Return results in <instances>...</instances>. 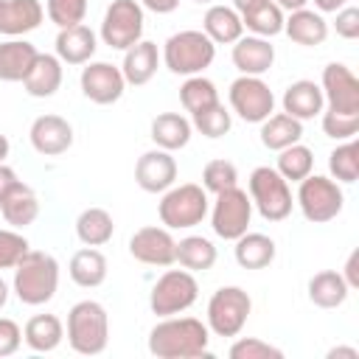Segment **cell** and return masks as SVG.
<instances>
[{
	"label": "cell",
	"mask_w": 359,
	"mask_h": 359,
	"mask_svg": "<svg viewBox=\"0 0 359 359\" xmlns=\"http://www.w3.org/2000/svg\"><path fill=\"white\" fill-rule=\"evenodd\" d=\"M210 328L196 317H160L149 331V353L157 359H199L208 353Z\"/></svg>",
	"instance_id": "obj_1"
},
{
	"label": "cell",
	"mask_w": 359,
	"mask_h": 359,
	"mask_svg": "<svg viewBox=\"0 0 359 359\" xmlns=\"http://www.w3.org/2000/svg\"><path fill=\"white\" fill-rule=\"evenodd\" d=\"M11 289L25 306H45L59 289V261L50 252L28 250L14 266Z\"/></svg>",
	"instance_id": "obj_2"
},
{
	"label": "cell",
	"mask_w": 359,
	"mask_h": 359,
	"mask_svg": "<svg viewBox=\"0 0 359 359\" xmlns=\"http://www.w3.org/2000/svg\"><path fill=\"white\" fill-rule=\"evenodd\" d=\"M109 342V314L98 300H79L67 311V345L81 356H98Z\"/></svg>",
	"instance_id": "obj_3"
},
{
	"label": "cell",
	"mask_w": 359,
	"mask_h": 359,
	"mask_svg": "<svg viewBox=\"0 0 359 359\" xmlns=\"http://www.w3.org/2000/svg\"><path fill=\"white\" fill-rule=\"evenodd\" d=\"M160 59L174 76H199L205 67L213 65L216 45L205 31L185 28L165 39Z\"/></svg>",
	"instance_id": "obj_4"
},
{
	"label": "cell",
	"mask_w": 359,
	"mask_h": 359,
	"mask_svg": "<svg viewBox=\"0 0 359 359\" xmlns=\"http://www.w3.org/2000/svg\"><path fill=\"white\" fill-rule=\"evenodd\" d=\"M210 210V199L208 191L196 182H182V185H171L168 191H163V199L157 202V216L168 230H188L205 222Z\"/></svg>",
	"instance_id": "obj_5"
},
{
	"label": "cell",
	"mask_w": 359,
	"mask_h": 359,
	"mask_svg": "<svg viewBox=\"0 0 359 359\" xmlns=\"http://www.w3.org/2000/svg\"><path fill=\"white\" fill-rule=\"evenodd\" d=\"M247 188H250L252 208L261 213V219H266V222H283L292 213V205H294L292 188L278 174V168H272V165L252 168V174L247 180Z\"/></svg>",
	"instance_id": "obj_6"
},
{
	"label": "cell",
	"mask_w": 359,
	"mask_h": 359,
	"mask_svg": "<svg viewBox=\"0 0 359 359\" xmlns=\"http://www.w3.org/2000/svg\"><path fill=\"white\" fill-rule=\"evenodd\" d=\"M297 208L306 222L311 224H325L342 213L345 194L337 180L323 177V174H309L297 182Z\"/></svg>",
	"instance_id": "obj_7"
},
{
	"label": "cell",
	"mask_w": 359,
	"mask_h": 359,
	"mask_svg": "<svg viewBox=\"0 0 359 359\" xmlns=\"http://www.w3.org/2000/svg\"><path fill=\"white\" fill-rule=\"evenodd\" d=\"M199 297V283L194 278V272L188 269H165L151 292H149V309L157 317H174L188 311Z\"/></svg>",
	"instance_id": "obj_8"
},
{
	"label": "cell",
	"mask_w": 359,
	"mask_h": 359,
	"mask_svg": "<svg viewBox=\"0 0 359 359\" xmlns=\"http://www.w3.org/2000/svg\"><path fill=\"white\" fill-rule=\"evenodd\" d=\"M252 311V300L241 286H219L208 300V328L216 337H238Z\"/></svg>",
	"instance_id": "obj_9"
},
{
	"label": "cell",
	"mask_w": 359,
	"mask_h": 359,
	"mask_svg": "<svg viewBox=\"0 0 359 359\" xmlns=\"http://www.w3.org/2000/svg\"><path fill=\"white\" fill-rule=\"evenodd\" d=\"M143 6L137 0H112L101 20V39L112 50H126L143 39Z\"/></svg>",
	"instance_id": "obj_10"
},
{
	"label": "cell",
	"mask_w": 359,
	"mask_h": 359,
	"mask_svg": "<svg viewBox=\"0 0 359 359\" xmlns=\"http://www.w3.org/2000/svg\"><path fill=\"white\" fill-rule=\"evenodd\" d=\"M210 213V227L219 238L224 241H236L238 236H244L250 230V222H252V199L247 191H241L238 185L216 194V202L213 208L208 210Z\"/></svg>",
	"instance_id": "obj_11"
},
{
	"label": "cell",
	"mask_w": 359,
	"mask_h": 359,
	"mask_svg": "<svg viewBox=\"0 0 359 359\" xmlns=\"http://www.w3.org/2000/svg\"><path fill=\"white\" fill-rule=\"evenodd\" d=\"M230 109L247 121V123H261L275 112V93L261 76H238L230 84Z\"/></svg>",
	"instance_id": "obj_12"
},
{
	"label": "cell",
	"mask_w": 359,
	"mask_h": 359,
	"mask_svg": "<svg viewBox=\"0 0 359 359\" xmlns=\"http://www.w3.org/2000/svg\"><path fill=\"white\" fill-rule=\"evenodd\" d=\"M323 101L328 112L337 115H359V79L351 73L348 65L342 62H328L323 67L320 79Z\"/></svg>",
	"instance_id": "obj_13"
},
{
	"label": "cell",
	"mask_w": 359,
	"mask_h": 359,
	"mask_svg": "<svg viewBox=\"0 0 359 359\" xmlns=\"http://www.w3.org/2000/svg\"><path fill=\"white\" fill-rule=\"evenodd\" d=\"M79 84H81L84 98H90L98 107H109V104L121 101V95L126 90V79H123L118 65H112V62H93V59L81 67Z\"/></svg>",
	"instance_id": "obj_14"
},
{
	"label": "cell",
	"mask_w": 359,
	"mask_h": 359,
	"mask_svg": "<svg viewBox=\"0 0 359 359\" xmlns=\"http://www.w3.org/2000/svg\"><path fill=\"white\" fill-rule=\"evenodd\" d=\"M129 255L146 266H171L177 255V241L168 227H140L129 238Z\"/></svg>",
	"instance_id": "obj_15"
},
{
	"label": "cell",
	"mask_w": 359,
	"mask_h": 359,
	"mask_svg": "<svg viewBox=\"0 0 359 359\" xmlns=\"http://www.w3.org/2000/svg\"><path fill=\"white\" fill-rule=\"evenodd\" d=\"M28 140H31L36 154L59 157V154H65L73 146V126H70L67 118L48 112V115L34 118V123L28 129Z\"/></svg>",
	"instance_id": "obj_16"
},
{
	"label": "cell",
	"mask_w": 359,
	"mask_h": 359,
	"mask_svg": "<svg viewBox=\"0 0 359 359\" xmlns=\"http://www.w3.org/2000/svg\"><path fill=\"white\" fill-rule=\"evenodd\" d=\"M135 182L146 194H163L177 182V160L165 149L143 151L135 163Z\"/></svg>",
	"instance_id": "obj_17"
},
{
	"label": "cell",
	"mask_w": 359,
	"mask_h": 359,
	"mask_svg": "<svg viewBox=\"0 0 359 359\" xmlns=\"http://www.w3.org/2000/svg\"><path fill=\"white\" fill-rule=\"evenodd\" d=\"M233 65L241 76H264L275 65V45L264 36H238L233 42Z\"/></svg>",
	"instance_id": "obj_18"
},
{
	"label": "cell",
	"mask_w": 359,
	"mask_h": 359,
	"mask_svg": "<svg viewBox=\"0 0 359 359\" xmlns=\"http://www.w3.org/2000/svg\"><path fill=\"white\" fill-rule=\"evenodd\" d=\"M53 48L62 65H87L98 50V36L90 25L79 22L70 28H59Z\"/></svg>",
	"instance_id": "obj_19"
},
{
	"label": "cell",
	"mask_w": 359,
	"mask_h": 359,
	"mask_svg": "<svg viewBox=\"0 0 359 359\" xmlns=\"http://www.w3.org/2000/svg\"><path fill=\"white\" fill-rule=\"evenodd\" d=\"M45 20V8L39 0H0V34L25 36L36 31Z\"/></svg>",
	"instance_id": "obj_20"
},
{
	"label": "cell",
	"mask_w": 359,
	"mask_h": 359,
	"mask_svg": "<svg viewBox=\"0 0 359 359\" xmlns=\"http://www.w3.org/2000/svg\"><path fill=\"white\" fill-rule=\"evenodd\" d=\"M283 112L297 118V121H311L317 118L323 109H325V101H323V90L317 81L311 79H297L292 81L286 90H283Z\"/></svg>",
	"instance_id": "obj_21"
},
{
	"label": "cell",
	"mask_w": 359,
	"mask_h": 359,
	"mask_svg": "<svg viewBox=\"0 0 359 359\" xmlns=\"http://www.w3.org/2000/svg\"><path fill=\"white\" fill-rule=\"evenodd\" d=\"M283 34L294 45L314 48L328 39V22L314 8H297V11H289V17H283Z\"/></svg>",
	"instance_id": "obj_22"
},
{
	"label": "cell",
	"mask_w": 359,
	"mask_h": 359,
	"mask_svg": "<svg viewBox=\"0 0 359 359\" xmlns=\"http://www.w3.org/2000/svg\"><path fill=\"white\" fill-rule=\"evenodd\" d=\"M157 67H160V50H157L154 42L140 39V42H135L132 48L123 50L121 73H123L126 84H132V87H143V84H149V81L154 79Z\"/></svg>",
	"instance_id": "obj_23"
},
{
	"label": "cell",
	"mask_w": 359,
	"mask_h": 359,
	"mask_svg": "<svg viewBox=\"0 0 359 359\" xmlns=\"http://www.w3.org/2000/svg\"><path fill=\"white\" fill-rule=\"evenodd\" d=\"M191 135H194V126L182 112H160L151 118V126H149V137L154 140L157 149H165V151L185 149L191 143Z\"/></svg>",
	"instance_id": "obj_24"
},
{
	"label": "cell",
	"mask_w": 359,
	"mask_h": 359,
	"mask_svg": "<svg viewBox=\"0 0 359 359\" xmlns=\"http://www.w3.org/2000/svg\"><path fill=\"white\" fill-rule=\"evenodd\" d=\"M62 62L56 53H39L31 65L28 76L22 79V87L31 98H50L62 87Z\"/></svg>",
	"instance_id": "obj_25"
},
{
	"label": "cell",
	"mask_w": 359,
	"mask_h": 359,
	"mask_svg": "<svg viewBox=\"0 0 359 359\" xmlns=\"http://www.w3.org/2000/svg\"><path fill=\"white\" fill-rule=\"evenodd\" d=\"M39 50L22 39V36H11L0 42V81H22L31 70V65L36 62Z\"/></svg>",
	"instance_id": "obj_26"
},
{
	"label": "cell",
	"mask_w": 359,
	"mask_h": 359,
	"mask_svg": "<svg viewBox=\"0 0 359 359\" xmlns=\"http://www.w3.org/2000/svg\"><path fill=\"white\" fill-rule=\"evenodd\" d=\"M0 216H3L6 224H11L14 230H22V227L34 224L36 216H39V199H36L34 188L20 180V185L11 188L8 196L0 199Z\"/></svg>",
	"instance_id": "obj_27"
},
{
	"label": "cell",
	"mask_w": 359,
	"mask_h": 359,
	"mask_svg": "<svg viewBox=\"0 0 359 359\" xmlns=\"http://www.w3.org/2000/svg\"><path fill=\"white\" fill-rule=\"evenodd\" d=\"M306 292H309V300H311L317 309H339V306L348 300V294H351L345 278H342L337 269L314 272V275L309 278Z\"/></svg>",
	"instance_id": "obj_28"
},
{
	"label": "cell",
	"mask_w": 359,
	"mask_h": 359,
	"mask_svg": "<svg viewBox=\"0 0 359 359\" xmlns=\"http://www.w3.org/2000/svg\"><path fill=\"white\" fill-rule=\"evenodd\" d=\"M65 325L56 314H34L22 328V342L36 353H50L62 345Z\"/></svg>",
	"instance_id": "obj_29"
},
{
	"label": "cell",
	"mask_w": 359,
	"mask_h": 359,
	"mask_svg": "<svg viewBox=\"0 0 359 359\" xmlns=\"http://www.w3.org/2000/svg\"><path fill=\"white\" fill-rule=\"evenodd\" d=\"M275 241L266 236V233H244L236 238V247H233V255H236V264L241 269H264L275 261Z\"/></svg>",
	"instance_id": "obj_30"
},
{
	"label": "cell",
	"mask_w": 359,
	"mask_h": 359,
	"mask_svg": "<svg viewBox=\"0 0 359 359\" xmlns=\"http://www.w3.org/2000/svg\"><path fill=\"white\" fill-rule=\"evenodd\" d=\"M202 31L213 39V45H233L238 36H244V25L236 8L230 6H210L202 17Z\"/></svg>",
	"instance_id": "obj_31"
},
{
	"label": "cell",
	"mask_w": 359,
	"mask_h": 359,
	"mask_svg": "<svg viewBox=\"0 0 359 359\" xmlns=\"http://www.w3.org/2000/svg\"><path fill=\"white\" fill-rule=\"evenodd\" d=\"M67 272H70V280L81 289H95L107 280V258L101 250L95 247H84V250H76L70 264H67Z\"/></svg>",
	"instance_id": "obj_32"
},
{
	"label": "cell",
	"mask_w": 359,
	"mask_h": 359,
	"mask_svg": "<svg viewBox=\"0 0 359 359\" xmlns=\"http://www.w3.org/2000/svg\"><path fill=\"white\" fill-rule=\"evenodd\" d=\"M261 143L269 151H280L292 143H300L303 137V121L286 115V112H272L266 121H261Z\"/></svg>",
	"instance_id": "obj_33"
},
{
	"label": "cell",
	"mask_w": 359,
	"mask_h": 359,
	"mask_svg": "<svg viewBox=\"0 0 359 359\" xmlns=\"http://www.w3.org/2000/svg\"><path fill=\"white\" fill-rule=\"evenodd\" d=\"M115 233L112 213L104 208H84L76 219V236L84 247H104Z\"/></svg>",
	"instance_id": "obj_34"
},
{
	"label": "cell",
	"mask_w": 359,
	"mask_h": 359,
	"mask_svg": "<svg viewBox=\"0 0 359 359\" xmlns=\"http://www.w3.org/2000/svg\"><path fill=\"white\" fill-rule=\"evenodd\" d=\"M174 261L188 272H208L216 264V247L205 236H185L177 241Z\"/></svg>",
	"instance_id": "obj_35"
},
{
	"label": "cell",
	"mask_w": 359,
	"mask_h": 359,
	"mask_svg": "<svg viewBox=\"0 0 359 359\" xmlns=\"http://www.w3.org/2000/svg\"><path fill=\"white\" fill-rule=\"evenodd\" d=\"M241 17V25L255 34V36H264V39H272L278 34H283V11L278 8L275 0H264L258 6H252L250 11L238 14Z\"/></svg>",
	"instance_id": "obj_36"
},
{
	"label": "cell",
	"mask_w": 359,
	"mask_h": 359,
	"mask_svg": "<svg viewBox=\"0 0 359 359\" xmlns=\"http://www.w3.org/2000/svg\"><path fill=\"white\" fill-rule=\"evenodd\" d=\"M180 104L185 107V112L196 115V112H205L210 109L213 104H219V90L210 79H205L202 73L199 76H185L182 87H180Z\"/></svg>",
	"instance_id": "obj_37"
},
{
	"label": "cell",
	"mask_w": 359,
	"mask_h": 359,
	"mask_svg": "<svg viewBox=\"0 0 359 359\" xmlns=\"http://www.w3.org/2000/svg\"><path fill=\"white\" fill-rule=\"evenodd\" d=\"M275 168L286 182H300L303 177H309L314 171V151L303 143H292V146L278 151V165Z\"/></svg>",
	"instance_id": "obj_38"
},
{
	"label": "cell",
	"mask_w": 359,
	"mask_h": 359,
	"mask_svg": "<svg viewBox=\"0 0 359 359\" xmlns=\"http://www.w3.org/2000/svg\"><path fill=\"white\" fill-rule=\"evenodd\" d=\"M328 171H331V180L337 182H356L359 177V143L351 137V140H342L331 154H328Z\"/></svg>",
	"instance_id": "obj_39"
},
{
	"label": "cell",
	"mask_w": 359,
	"mask_h": 359,
	"mask_svg": "<svg viewBox=\"0 0 359 359\" xmlns=\"http://www.w3.org/2000/svg\"><path fill=\"white\" fill-rule=\"evenodd\" d=\"M191 126H194L196 132H202L205 137L216 140V137H224V135L230 132V126H233V112L219 101V104H213L210 109L191 115Z\"/></svg>",
	"instance_id": "obj_40"
},
{
	"label": "cell",
	"mask_w": 359,
	"mask_h": 359,
	"mask_svg": "<svg viewBox=\"0 0 359 359\" xmlns=\"http://www.w3.org/2000/svg\"><path fill=\"white\" fill-rule=\"evenodd\" d=\"M233 185H238V168H236V163H230L224 157H216V160H210L202 168V188L205 191L222 194V191H227Z\"/></svg>",
	"instance_id": "obj_41"
},
{
	"label": "cell",
	"mask_w": 359,
	"mask_h": 359,
	"mask_svg": "<svg viewBox=\"0 0 359 359\" xmlns=\"http://www.w3.org/2000/svg\"><path fill=\"white\" fill-rule=\"evenodd\" d=\"M45 14L56 28H70L84 22L87 0H45Z\"/></svg>",
	"instance_id": "obj_42"
},
{
	"label": "cell",
	"mask_w": 359,
	"mask_h": 359,
	"mask_svg": "<svg viewBox=\"0 0 359 359\" xmlns=\"http://www.w3.org/2000/svg\"><path fill=\"white\" fill-rule=\"evenodd\" d=\"M230 359H283V351L278 345H269L258 337H238L230 351H227Z\"/></svg>",
	"instance_id": "obj_43"
},
{
	"label": "cell",
	"mask_w": 359,
	"mask_h": 359,
	"mask_svg": "<svg viewBox=\"0 0 359 359\" xmlns=\"http://www.w3.org/2000/svg\"><path fill=\"white\" fill-rule=\"evenodd\" d=\"M28 250H31V244L22 233H17L14 227L0 230V269H14Z\"/></svg>",
	"instance_id": "obj_44"
},
{
	"label": "cell",
	"mask_w": 359,
	"mask_h": 359,
	"mask_svg": "<svg viewBox=\"0 0 359 359\" xmlns=\"http://www.w3.org/2000/svg\"><path fill=\"white\" fill-rule=\"evenodd\" d=\"M320 123H323V132L334 140H351L359 132V115H337V112L323 109Z\"/></svg>",
	"instance_id": "obj_45"
},
{
	"label": "cell",
	"mask_w": 359,
	"mask_h": 359,
	"mask_svg": "<svg viewBox=\"0 0 359 359\" xmlns=\"http://www.w3.org/2000/svg\"><path fill=\"white\" fill-rule=\"evenodd\" d=\"M334 14H337V20H334L337 36H342V39H359V8L356 6H342Z\"/></svg>",
	"instance_id": "obj_46"
},
{
	"label": "cell",
	"mask_w": 359,
	"mask_h": 359,
	"mask_svg": "<svg viewBox=\"0 0 359 359\" xmlns=\"http://www.w3.org/2000/svg\"><path fill=\"white\" fill-rule=\"evenodd\" d=\"M22 345V331L14 320L8 317H0V356H11L17 353Z\"/></svg>",
	"instance_id": "obj_47"
},
{
	"label": "cell",
	"mask_w": 359,
	"mask_h": 359,
	"mask_svg": "<svg viewBox=\"0 0 359 359\" xmlns=\"http://www.w3.org/2000/svg\"><path fill=\"white\" fill-rule=\"evenodd\" d=\"M339 275L345 278L348 289H359V250H353V252L348 255V261H345V269H342Z\"/></svg>",
	"instance_id": "obj_48"
},
{
	"label": "cell",
	"mask_w": 359,
	"mask_h": 359,
	"mask_svg": "<svg viewBox=\"0 0 359 359\" xmlns=\"http://www.w3.org/2000/svg\"><path fill=\"white\" fill-rule=\"evenodd\" d=\"M17 185H20L17 171H14L11 165L0 163V199H3V196H8V191H11V188H17Z\"/></svg>",
	"instance_id": "obj_49"
},
{
	"label": "cell",
	"mask_w": 359,
	"mask_h": 359,
	"mask_svg": "<svg viewBox=\"0 0 359 359\" xmlns=\"http://www.w3.org/2000/svg\"><path fill=\"white\" fill-rule=\"evenodd\" d=\"M137 3L149 11H154V14H171L180 6V0H137Z\"/></svg>",
	"instance_id": "obj_50"
},
{
	"label": "cell",
	"mask_w": 359,
	"mask_h": 359,
	"mask_svg": "<svg viewBox=\"0 0 359 359\" xmlns=\"http://www.w3.org/2000/svg\"><path fill=\"white\" fill-rule=\"evenodd\" d=\"M328 359H359V351L356 348H345V345H337L325 353Z\"/></svg>",
	"instance_id": "obj_51"
},
{
	"label": "cell",
	"mask_w": 359,
	"mask_h": 359,
	"mask_svg": "<svg viewBox=\"0 0 359 359\" xmlns=\"http://www.w3.org/2000/svg\"><path fill=\"white\" fill-rule=\"evenodd\" d=\"M345 3H348V0H314V6H317L320 14H334V11H339Z\"/></svg>",
	"instance_id": "obj_52"
},
{
	"label": "cell",
	"mask_w": 359,
	"mask_h": 359,
	"mask_svg": "<svg viewBox=\"0 0 359 359\" xmlns=\"http://www.w3.org/2000/svg\"><path fill=\"white\" fill-rule=\"evenodd\" d=\"M280 11H297V8H306L309 0H275Z\"/></svg>",
	"instance_id": "obj_53"
},
{
	"label": "cell",
	"mask_w": 359,
	"mask_h": 359,
	"mask_svg": "<svg viewBox=\"0 0 359 359\" xmlns=\"http://www.w3.org/2000/svg\"><path fill=\"white\" fill-rule=\"evenodd\" d=\"M258 3H264V0H233V8H236L238 14H244V11H250L252 6H258Z\"/></svg>",
	"instance_id": "obj_54"
},
{
	"label": "cell",
	"mask_w": 359,
	"mask_h": 359,
	"mask_svg": "<svg viewBox=\"0 0 359 359\" xmlns=\"http://www.w3.org/2000/svg\"><path fill=\"white\" fill-rule=\"evenodd\" d=\"M8 151H11V143H8V137H6L3 132H0V163H6Z\"/></svg>",
	"instance_id": "obj_55"
},
{
	"label": "cell",
	"mask_w": 359,
	"mask_h": 359,
	"mask_svg": "<svg viewBox=\"0 0 359 359\" xmlns=\"http://www.w3.org/2000/svg\"><path fill=\"white\" fill-rule=\"evenodd\" d=\"M6 303H8V283L0 278V309H3Z\"/></svg>",
	"instance_id": "obj_56"
},
{
	"label": "cell",
	"mask_w": 359,
	"mask_h": 359,
	"mask_svg": "<svg viewBox=\"0 0 359 359\" xmlns=\"http://www.w3.org/2000/svg\"><path fill=\"white\" fill-rule=\"evenodd\" d=\"M194 3H210V0H194Z\"/></svg>",
	"instance_id": "obj_57"
}]
</instances>
